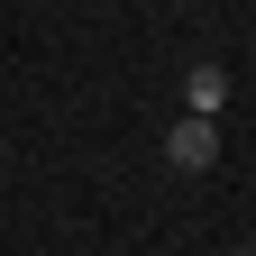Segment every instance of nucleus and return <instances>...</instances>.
Instances as JSON below:
<instances>
[{"instance_id":"nucleus-1","label":"nucleus","mask_w":256,"mask_h":256,"mask_svg":"<svg viewBox=\"0 0 256 256\" xmlns=\"http://www.w3.org/2000/svg\"><path fill=\"white\" fill-rule=\"evenodd\" d=\"M210 156H220V119H210V110H183V119L165 128V165H174V174H202Z\"/></svg>"},{"instance_id":"nucleus-2","label":"nucleus","mask_w":256,"mask_h":256,"mask_svg":"<svg viewBox=\"0 0 256 256\" xmlns=\"http://www.w3.org/2000/svg\"><path fill=\"white\" fill-rule=\"evenodd\" d=\"M229 256H256V247H229Z\"/></svg>"}]
</instances>
